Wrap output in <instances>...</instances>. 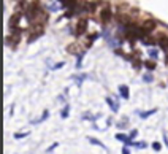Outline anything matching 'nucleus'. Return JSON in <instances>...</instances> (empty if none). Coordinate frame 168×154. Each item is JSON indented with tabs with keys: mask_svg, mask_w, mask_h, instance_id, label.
Returning a JSON list of instances; mask_svg holds the SVG:
<instances>
[{
	"mask_svg": "<svg viewBox=\"0 0 168 154\" xmlns=\"http://www.w3.org/2000/svg\"><path fill=\"white\" fill-rule=\"evenodd\" d=\"M154 113H157V108H152V110H149V111H140V118H143V119H146V118H149L151 114H154Z\"/></svg>",
	"mask_w": 168,
	"mask_h": 154,
	"instance_id": "13",
	"label": "nucleus"
},
{
	"mask_svg": "<svg viewBox=\"0 0 168 154\" xmlns=\"http://www.w3.org/2000/svg\"><path fill=\"white\" fill-rule=\"evenodd\" d=\"M141 41H143V43H144L146 46H154L155 43H157V41H155V38H152L151 35H148V37H144Z\"/></svg>",
	"mask_w": 168,
	"mask_h": 154,
	"instance_id": "12",
	"label": "nucleus"
},
{
	"mask_svg": "<svg viewBox=\"0 0 168 154\" xmlns=\"http://www.w3.org/2000/svg\"><path fill=\"white\" fill-rule=\"evenodd\" d=\"M57 146H59V143H52L51 146L48 148V153H52V151H54V149H56V148H57Z\"/></svg>",
	"mask_w": 168,
	"mask_h": 154,
	"instance_id": "27",
	"label": "nucleus"
},
{
	"mask_svg": "<svg viewBox=\"0 0 168 154\" xmlns=\"http://www.w3.org/2000/svg\"><path fill=\"white\" fill-rule=\"evenodd\" d=\"M155 41H157V45L160 46V49L168 51V35L167 34H157L155 35Z\"/></svg>",
	"mask_w": 168,
	"mask_h": 154,
	"instance_id": "6",
	"label": "nucleus"
},
{
	"mask_svg": "<svg viewBox=\"0 0 168 154\" xmlns=\"http://www.w3.org/2000/svg\"><path fill=\"white\" fill-rule=\"evenodd\" d=\"M98 37H100V34H92V35H90V37L87 38V40H89V43H86V48H90V46H92V43H94V41H95Z\"/></svg>",
	"mask_w": 168,
	"mask_h": 154,
	"instance_id": "14",
	"label": "nucleus"
},
{
	"mask_svg": "<svg viewBox=\"0 0 168 154\" xmlns=\"http://www.w3.org/2000/svg\"><path fill=\"white\" fill-rule=\"evenodd\" d=\"M24 14L30 24H46V21L49 19L46 10L40 3V0H32L30 3L25 5Z\"/></svg>",
	"mask_w": 168,
	"mask_h": 154,
	"instance_id": "1",
	"label": "nucleus"
},
{
	"mask_svg": "<svg viewBox=\"0 0 168 154\" xmlns=\"http://www.w3.org/2000/svg\"><path fill=\"white\" fill-rule=\"evenodd\" d=\"M137 135H138V130H132L130 132V138H135Z\"/></svg>",
	"mask_w": 168,
	"mask_h": 154,
	"instance_id": "29",
	"label": "nucleus"
},
{
	"mask_svg": "<svg viewBox=\"0 0 168 154\" xmlns=\"http://www.w3.org/2000/svg\"><path fill=\"white\" fill-rule=\"evenodd\" d=\"M116 138L119 141H122V143L125 145H133V141H132L130 135H125V134H116Z\"/></svg>",
	"mask_w": 168,
	"mask_h": 154,
	"instance_id": "8",
	"label": "nucleus"
},
{
	"mask_svg": "<svg viewBox=\"0 0 168 154\" xmlns=\"http://www.w3.org/2000/svg\"><path fill=\"white\" fill-rule=\"evenodd\" d=\"M133 146H135V148H140V149H143V148H146L148 145L144 143V141H141V143H135V141H133Z\"/></svg>",
	"mask_w": 168,
	"mask_h": 154,
	"instance_id": "24",
	"label": "nucleus"
},
{
	"mask_svg": "<svg viewBox=\"0 0 168 154\" xmlns=\"http://www.w3.org/2000/svg\"><path fill=\"white\" fill-rule=\"evenodd\" d=\"M157 49H149V57H152V61H155L157 59Z\"/></svg>",
	"mask_w": 168,
	"mask_h": 154,
	"instance_id": "22",
	"label": "nucleus"
},
{
	"mask_svg": "<svg viewBox=\"0 0 168 154\" xmlns=\"http://www.w3.org/2000/svg\"><path fill=\"white\" fill-rule=\"evenodd\" d=\"M21 17H22V14L17 11V13H14V14H11V17H10V29H13V27H19V21H21Z\"/></svg>",
	"mask_w": 168,
	"mask_h": 154,
	"instance_id": "7",
	"label": "nucleus"
},
{
	"mask_svg": "<svg viewBox=\"0 0 168 154\" xmlns=\"http://www.w3.org/2000/svg\"><path fill=\"white\" fill-rule=\"evenodd\" d=\"M48 116H49V111H48V110H45V111H43V114H41L38 119H33V121H32V124H40V122H43V121L48 119Z\"/></svg>",
	"mask_w": 168,
	"mask_h": 154,
	"instance_id": "11",
	"label": "nucleus"
},
{
	"mask_svg": "<svg viewBox=\"0 0 168 154\" xmlns=\"http://www.w3.org/2000/svg\"><path fill=\"white\" fill-rule=\"evenodd\" d=\"M141 27H143L144 30H146V34L151 35L152 32L155 30V27H157V21L152 19V17H149V19H146V21L143 22V24H141Z\"/></svg>",
	"mask_w": 168,
	"mask_h": 154,
	"instance_id": "5",
	"label": "nucleus"
},
{
	"mask_svg": "<svg viewBox=\"0 0 168 154\" xmlns=\"http://www.w3.org/2000/svg\"><path fill=\"white\" fill-rule=\"evenodd\" d=\"M106 103L110 105V108L113 110V113H117V111H119V105H117V103L114 102L111 97H106Z\"/></svg>",
	"mask_w": 168,
	"mask_h": 154,
	"instance_id": "10",
	"label": "nucleus"
},
{
	"mask_svg": "<svg viewBox=\"0 0 168 154\" xmlns=\"http://www.w3.org/2000/svg\"><path fill=\"white\" fill-rule=\"evenodd\" d=\"M64 65H65V62H57V64H56L54 67H52V70H59V69H62Z\"/></svg>",
	"mask_w": 168,
	"mask_h": 154,
	"instance_id": "25",
	"label": "nucleus"
},
{
	"mask_svg": "<svg viewBox=\"0 0 168 154\" xmlns=\"http://www.w3.org/2000/svg\"><path fill=\"white\" fill-rule=\"evenodd\" d=\"M67 51H68L70 54H79V52H78V46H76L75 43H72V45L67 46Z\"/></svg>",
	"mask_w": 168,
	"mask_h": 154,
	"instance_id": "15",
	"label": "nucleus"
},
{
	"mask_svg": "<svg viewBox=\"0 0 168 154\" xmlns=\"http://www.w3.org/2000/svg\"><path fill=\"white\" fill-rule=\"evenodd\" d=\"M143 65H144V67H146L148 70H154L155 67H157L154 61H146V62H143Z\"/></svg>",
	"mask_w": 168,
	"mask_h": 154,
	"instance_id": "17",
	"label": "nucleus"
},
{
	"mask_svg": "<svg viewBox=\"0 0 168 154\" xmlns=\"http://www.w3.org/2000/svg\"><path fill=\"white\" fill-rule=\"evenodd\" d=\"M113 17H114V14H113V10H111L110 3L105 2L103 7H102V10H100V22L106 26L110 21H113Z\"/></svg>",
	"mask_w": 168,
	"mask_h": 154,
	"instance_id": "2",
	"label": "nucleus"
},
{
	"mask_svg": "<svg viewBox=\"0 0 168 154\" xmlns=\"http://www.w3.org/2000/svg\"><path fill=\"white\" fill-rule=\"evenodd\" d=\"M119 94H120V97H122V99L127 100L129 97H130V92H129V86L120 84V86H119Z\"/></svg>",
	"mask_w": 168,
	"mask_h": 154,
	"instance_id": "9",
	"label": "nucleus"
},
{
	"mask_svg": "<svg viewBox=\"0 0 168 154\" xmlns=\"http://www.w3.org/2000/svg\"><path fill=\"white\" fill-rule=\"evenodd\" d=\"M143 79H144L146 83H151V81H152V75H149V73H148V75L143 76Z\"/></svg>",
	"mask_w": 168,
	"mask_h": 154,
	"instance_id": "26",
	"label": "nucleus"
},
{
	"mask_svg": "<svg viewBox=\"0 0 168 154\" xmlns=\"http://www.w3.org/2000/svg\"><path fill=\"white\" fill-rule=\"evenodd\" d=\"M125 124H127V119H125V121H120V122L117 124V127H120V129H122V127H125Z\"/></svg>",
	"mask_w": 168,
	"mask_h": 154,
	"instance_id": "28",
	"label": "nucleus"
},
{
	"mask_svg": "<svg viewBox=\"0 0 168 154\" xmlns=\"http://www.w3.org/2000/svg\"><path fill=\"white\" fill-rule=\"evenodd\" d=\"M87 140H89V141H90V143H92V145H97V146L103 148V149H106V146H105V145H103L102 141H98V140H97V138H94V137H89V138H87Z\"/></svg>",
	"mask_w": 168,
	"mask_h": 154,
	"instance_id": "16",
	"label": "nucleus"
},
{
	"mask_svg": "<svg viewBox=\"0 0 168 154\" xmlns=\"http://www.w3.org/2000/svg\"><path fill=\"white\" fill-rule=\"evenodd\" d=\"M87 32V17H79L78 19V22H76V26H75V37H82V35Z\"/></svg>",
	"mask_w": 168,
	"mask_h": 154,
	"instance_id": "4",
	"label": "nucleus"
},
{
	"mask_svg": "<svg viewBox=\"0 0 168 154\" xmlns=\"http://www.w3.org/2000/svg\"><path fill=\"white\" fill-rule=\"evenodd\" d=\"M27 32H29V43H32L45 34V27H43V24H32Z\"/></svg>",
	"mask_w": 168,
	"mask_h": 154,
	"instance_id": "3",
	"label": "nucleus"
},
{
	"mask_svg": "<svg viewBox=\"0 0 168 154\" xmlns=\"http://www.w3.org/2000/svg\"><path fill=\"white\" fill-rule=\"evenodd\" d=\"M86 78H87V75H76V76H73V79H76V83H78V84H81V83L84 81Z\"/></svg>",
	"mask_w": 168,
	"mask_h": 154,
	"instance_id": "21",
	"label": "nucleus"
},
{
	"mask_svg": "<svg viewBox=\"0 0 168 154\" xmlns=\"http://www.w3.org/2000/svg\"><path fill=\"white\" fill-rule=\"evenodd\" d=\"M152 149H154V151H160L162 149V145L159 143V141H154V143H152Z\"/></svg>",
	"mask_w": 168,
	"mask_h": 154,
	"instance_id": "23",
	"label": "nucleus"
},
{
	"mask_svg": "<svg viewBox=\"0 0 168 154\" xmlns=\"http://www.w3.org/2000/svg\"><path fill=\"white\" fill-rule=\"evenodd\" d=\"M68 114H70V105H65V106H64V110L60 111V118L65 119V118H68Z\"/></svg>",
	"mask_w": 168,
	"mask_h": 154,
	"instance_id": "18",
	"label": "nucleus"
},
{
	"mask_svg": "<svg viewBox=\"0 0 168 154\" xmlns=\"http://www.w3.org/2000/svg\"><path fill=\"white\" fill-rule=\"evenodd\" d=\"M122 154H130V151H129L127 148L124 146V148H122Z\"/></svg>",
	"mask_w": 168,
	"mask_h": 154,
	"instance_id": "30",
	"label": "nucleus"
},
{
	"mask_svg": "<svg viewBox=\"0 0 168 154\" xmlns=\"http://www.w3.org/2000/svg\"><path fill=\"white\" fill-rule=\"evenodd\" d=\"M84 54H86V52H84V51H79V54H78V59H76V67H78V69H79V67H81V65H82V57H84Z\"/></svg>",
	"mask_w": 168,
	"mask_h": 154,
	"instance_id": "20",
	"label": "nucleus"
},
{
	"mask_svg": "<svg viewBox=\"0 0 168 154\" xmlns=\"http://www.w3.org/2000/svg\"><path fill=\"white\" fill-rule=\"evenodd\" d=\"M29 134H30V132H16V134H14L13 137L16 138V140H21V138H25V137H29Z\"/></svg>",
	"mask_w": 168,
	"mask_h": 154,
	"instance_id": "19",
	"label": "nucleus"
}]
</instances>
